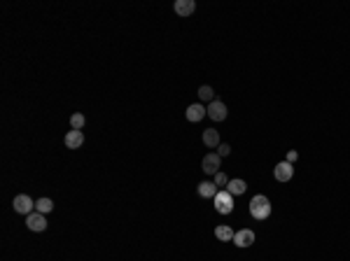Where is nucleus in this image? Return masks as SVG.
I'll return each instance as SVG.
<instances>
[{
	"mask_svg": "<svg viewBox=\"0 0 350 261\" xmlns=\"http://www.w3.org/2000/svg\"><path fill=\"white\" fill-rule=\"evenodd\" d=\"M203 145L210 147V149H217L220 147V133L215 128H206L203 131Z\"/></svg>",
	"mask_w": 350,
	"mask_h": 261,
	"instance_id": "nucleus-12",
	"label": "nucleus"
},
{
	"mask_svg": "<svg viewBox=\"0 0 350 261\" xmlns=\"http://www.w3.org/2000/svg\"><path fill=\"white\" fill-rule=\"evenodd\" d=\"M215 210L220 212V215H231L233 210V196L226 191V189H220L217 191V196H215Z\"/></svg>",
	"mask_w": 350,
	"mask_h": 261,
	"instance_id": "nucleus-2",
	"label": "nucleus"
},
{
	"mask_svg": "<svg viewBox=\"0 0 350 261\" xmlns=\"http://www.w3.org/2000/svg\"><path fill=\"white\" fill-rule=\"evenodd\" d=\"M84 115H82V112H75L73 117H70V126H73V131H82V128H84Z\"/></svg>",
	"mask_w": 350,
	"mask_h": 261,
	"instance_id": "nucleus-18",
	"label": "nucleus"
},
{
	"mask_svg": "<svg viewBox=\"0 0 350 261\" xmlns=\"http://www.w3.org/2000/svg\"><path fill=\"white\" fill-rule=\"evenodd\" d=\"M292 175H294V166L287 163V161H280V163L273 168V178H276L278 182H289Z\"/></svg>",
	"mask_w": 350,
	"mask_h": 261,
	"instance_id": "nucleus-6",
	"label": "nucleus"
},
{
	"mask_svg": "<svg viewBox=\"0 0 350 261\" xmlns=\"http://www.w3.org/2000/svg\"><path fill=\"white\" fill-rule=\"evenodd\" d=\"M12 205H14V212H19V215H31V212H35V203H33L31 196H26V194H19V196H14V201H12Z\"/></svg>",
	"mask_w": 350,
	"mask_h": 261,
	"instance_id": "nucleus-3",
	"label": "nucleus"
},
{
	"mask_svg": "<svg viewBox=\"0 0 350 261\" xmlns=\"http://www.w3.org/2000/svg\"><path fill=\"white\" fill-rule=\"evenodd\" d=\"M297 159H299V154L294 152V149H292V152H287V159H285V161H287V163H292V166H294V163H297Z\"/></svg>",
	"mask_w": 350,
	"mask_h": 261,
	"instance_id": "nucleus-21",
	"label": "nucleus"
},
{
	"mask_svg": "<svg viewBox=\"0 0 350 261\" xmlns=\"http://www.w3.org/2000/svg\"><path fill=\"white\" fill-rule=\"evenodd\" d=\"M217 154H220V157H229V154H231V145H226V142H220V147H217Z\"/></svg>",
	"mask_w": 350,
	"mask_h": 261,
	"instance_id": "nucleus-20",
	"label": "nucleus"
},
{
	"mask_svg": "<svg viewBox=\"0 0 350 261\" xmlns=\"http://www.w3.org/2000/svg\"><path fill=\"white\" fill-rule=\"evenodd\" d=\"M26 226H28V231L42 233V231L47 229V220H44V215H40V212H31V215L26 217Z\"/></svg>",
	"mask_w": 350,
	"mask_h": 261,
	"instance_id": "nucleus-7",
	"label": "nucleus"
},
{
	"mask_svg": "<svg viewBox=\"0 0 350 261\" xmlns=\"http://www.w3.org/2000/svg\"><path fill=\"white\" fill-rule=\"evenodd\" d=\"M173 10H175V14H180V17H189V14H194V10H196V2H194V0H175Z\"/></svg>",
	"mask_w": 350,
	"mask_h": 261,
	"instance_id": "nucleus-10",
	"label": "nucleus"
},
{
	"mask_svg": "<svg viewBox=\"0 0 350 261\" xmlns=\"http://www.w3.org/2000/svg\"><path fill=\"white\" fill-rule=\"evenodd\" d=\"M250 215H252L255 220H266V217L271 215V201L266 199L264 194L252 196V201H250Z\"/></svg>",
	"mask_w": 350,
	"mask_h": 261,
	"instance_id": "nucleus-1",
	"label": "nucleus"
},
{
	"mask_svg": "<svg viewBox=\"0 0 350 261\" xmlns=\"http://www.w3.org/2000/svg\"><path fill=\"white\" fill-rule=\"evenodd\" d=\"M217 191H220V187H217L215 182H201V184H199V196H201V199H215Z\"/></svg>",
	"mask_w": 350,
	"mask_h": 261,
	"instance_id": "nucleus-13",
	"label": "nucleus"
},
{
	"mask_svg": "<svg viewBox=\"0 0 350 261\" xmlns=\"http://www.w3.org/2000/svg\"><path fill=\"white\" fill-rule=\"evenodd\" d=\"M63 142L68 149H80V147L84 145V133H82V131H68Z\"/></svg>",
	"mask_w": 350,
	"mask_h": 261,
	"instance_id": "nucleus-9",
	"label": "nucleus"
},
{
	"mask_svg": "<svg viewBox=\"0 0 350 261\" xmlns=\"http://www.w3.org/2000/svg\"><path fill=\"white\" fill-rule=\"evenodd\" d=\"M203 173H208V175H217L220 173V168H222V157L217 154V152H210V154H206L203 157Z\"/></svg>",
	"mask_w": 350,
	"mask_h": 261,
	"instance_id": "nucleus-4",
	"label": "nucleus"
},
{
	"mask_svg": "<svg viewBox=\"0 0 350 261\" xmlns=\"http://www.w3.org/2000/svg\"><path fill=\"white\" fill-rule=\"evenodd\" d=\"M206 110H208V117H210L212 121H224V119H226V105H224L222 100H217V98H215Z\"/></svg>",
	"mask_w": 350,
	"mask_h": 261,
	"instance_id": "nucleus-5",
	"label": "nucleus"
},
{
	"mask_svg": "<svg viewBox=\"0 0 350 261\" xmlns=\"http://www.w3.org/2000/svg\"><path fill=\"white\" fill-rule=\"evenodd\" d=\"M233 236H236V231L231 229V226H226V224H222V226H217V229H215V238H217V241H233Z\"/></svg>",
	"mask_w": 350,
	"mask_h": 261,
	"instance_id": "nucleus-15",
	"label": "nucleus"
},
{
	"mask_svg": "<svg viewBox=\"0 0 350 261\" xmlns=\"http://www.w3.org/2000/svg\"><path fill=\"white\" fill-rule=\"evenodd\" d=\"M199 98H201L203 103H212V100H215V91H212L210 84H203V86H199Z\"/></svg>",
	"mask_w": 350,
	"mask_h": 261,
	"instance_id": "nucleus-17",
	"label": "nucleus"
},
{
	"mask_svg": "<svg viewBox=\"0 0 350 261\" xmlns=\"http://www.w3.org/2000/svg\"><path fill=\"white\" fill-rule=\"evenodd\" d=\"M215 184H217V187H226V184H229V178L224 175L222 170H220V173L215 175Z\"/></svg>",
	"mask_w": 350,
	"mask_h": 261,
	"instance_id": "nucleus-19",
	"label": "nucleus"
},
{
	"mask_svg": "<svg viewBox=\"0 0 350 261\" xmlns=\"http://www.w3.org/2000/svg\"><path fill=\"white\" fill-rule=\"evenodd\" d=\"M252 242H255V231H250V229L236 231V236H233V245L236 247H250Z\"/></svg>",
	"mask_w": 350,
	"mask_h": 261,
	"instance_id": "nucleus-8",
	"label": "nucleus"
},
{
	"mask_svg": "<svg viewBox=\"0 0 350 261\" xmlns=\"http://www.w3.org/2000/svg\"><path fill=\"white\" fill-rule=\"evenodd\" d=\"M54 210V201L52 199H38L35 201V212H40V215H49Z\"/></svg>",
	"mask_w": 350,
	"mask_h": 261,
	"instance_id": "nucleus-16",
	"label": "nucleus"
},
{
	"mask_svg": "<svg viewBox=\"0 0 350 261\" xmlns=\"http://www.w3.org/2000/svg\"><path fill=\"white\" fill-rule=\"evenodd\" d=\"M226 191H229L231 196H241V194H245V191H247V182H245V180H229Z\"/></svg>",
	"mask_w": 350,
	"mask_h": 261,
	"instance_id": "nucleus-14",
	"label": "nucleus"
},
{
	"mask_svg": "<svg viewBox=\"0 0 350 261\" xmlns=\"http://www.w3.org/2000/svg\"><path fill=\"white\" fill-rule=\"evenodd\" d=\"M203 117H208V110L201 103H194L187 107V121H201Z\"/></svg>",
	"mask_w": 350,
	"mask_h": 261,
	"instance_id": "nucleus-11",
	"label": "nucleus"
}]
</instances>
